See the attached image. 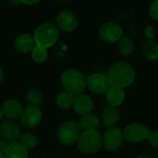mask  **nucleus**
<instances>
[{
	"label": "nucleus",
	"mask_w": 158,
	"mask_h": 158,
	"mask_svg": "<svg viewBox=\"0 0 158 158\" xmlns=\"http://www.w3.org/2000/svg\"><path fill=\"white\" fill-rule=\"evenodd\" d=\"M26 98L31 106L37 107L43 103L44 100L42 93L37 89H30L26 94Z\"/></svg>",
	"instance_id": "23"
},
{
	"label": "nucleus",
	"mask_w": 158,
	"mask_h": 158,
	"mask_svg": "<svg viewBox=\"0 0 158 158\" xmlns=\"http://www.w3.org/2000/svg\"><path fill=\"white\" fill-rule=\"evenodd\" d=\"M143 53L149 61H156L158 59V44L155 40H149L143 45Z\"/></svg>",
	"instance_id": "20"
},
{
	"label": "nucleus",
	"mask_w": 158,
	"mask_h": 158,
	"mask_svg": "<svg viewBox=\"0 0 158 158\" xmlns=\"http://www.w3.org/2000/svg\"><path fill=\"white\" fill-rule=\"evenodd\" d=\"M3 117H4V114H3V111H2V109L0 108V121L2 120Z\"/></svg>",
	"instance_id": "32"
},
{
	"label": "nucleus",
	"mask_w": 158,
	"mask_h": 158,
	"mask_svg": "<svg viewBox=\"0 0 158 158\" xmlns=\"http://www.w3.org/2000/svg\"><path fill=\"white\" fill-rule=\"evenodd\" d=\"M106 100L112 107H117L120 106L125 100V92L123 89L111 87L106 93Z\"/></svg>",
	"instance_id": "16"
},
{
	"label": "nucleus",
	"mask_w": 158,
	"mask_h": 158,
	"mask_svg": "<svg viewBox=\"0 0 158 158\" xmlns=\"http://www.w3.org/2000/svg\"><path fill=\"white\" fill-rule=\"evenodd\" d=\"M136 158H152L150 156H137Z\"/></svg>",
	"instance_id": "33"
},
{
	"label": "nucleus",
	"mask_w": 158,
	"mask_h": 158,
	"mask_svg": "<svg viewBox=\"0 0 158 158\" xmlns=\"http://www.w3.org/2000/svg\"><path fill=\"white\" fill-rule=\"evenodd\" d=\"M99 35L106 43L115 44L123 37V30L118 23L107 21L101 25L99 29Z\"/></svg>",
	"instance_id": "7"
},
{
	"label": "nucleus",
	"mask_w": 158,
	"mask_h": 158,
	"mask_svg": "<svg viewBox=\"0 0 158 158\" xmlns=\"http://www.w3.org/2000/svg\"><path fill=\"white\" fill-rule=\"evenodd\" d=\"M149 132L150 131L145 125L139 122H133L125 127L123 135L124 140L127 142L131 143H140L144 140H147Z\"/></svg>",
	"instance_id": "6"
},
{
	"label": "nucleus",
	"mask_w": 158,
	"mask_h": 158,
	"mask_svg": "<svg viewBox=\"0 0 158 158\" xmlns=\"http://www.w3.org/2000/svg\"><path fill=\"white\" fill-rule=\"evenodd\" d=\"M124 142L123 131L118 128L108 129L102 137V144L108 151H116L119 149Z\"/></svg>",
	"instance_id": "8"
},
{
	"label": "nucleus",
	"mask_w": 158,
	"mask_h": 158,
	"mask_svg": "<svg viewBox=\"0 0 158 158\" xmlns=\"http://www.w3.org/2000/svg\"><path fill=\"white\" fill-rule=\"evenodd\" d=\"M5 156L6 158H28V150L17 142L7 145Z\"/></svg>",
	"instance_id": "18"
},
{
	"label": "nucleus",
	"mask_w": 158,
	"mask_h": 158,
	"mask_svg": "<svg viewBox=\"0 0 158 158\" xmlns=\"http://www.w3.org/2000/svg\"><path fill=\"white\" fill-rule=\"evenodd\" d=\"M4 79H5V76H4V72L2 70V69L0 68V84L4 81Z\"/></svg>",
	"instance_id": "31"
},
{
	"label": "nucleus",
	"mask_w": 158,
	"mask_h": 158,
	"mask_svg": "<svg viewBox=\"0 0 158 158\" xmlns=\"http://www.w3.org/2000/svg\"><path fill=\"white\" fill-rule=\"evenodd\" d=\"M1 109L3 111L4 116L9 120H14L16 118H20L22 111H23L22 106L20 105V103L14 99L5 101L4 104L2 105Z\"/></svg>",
	"instance_id": "14"
},
{
	"label": "nucleus",
	"mask_w": 158,
	"mask_h": 158,
	"mask_svg": "<svg viewBox=\"0 0 158 158\" xmlns=\"http://www.w3.org/2000/svg\"><path fill=\"white\" fill-rule=\"evenodd\" d=\"M20 134V128L15 121L6 119L1 123L0 135L6 143H17Z\"/></svg>",
	"instance_id": "10"
},
{
	"label": "nucleus",
	"mask_w": 158,
	"mask_h": 158,
	"mask_svg": "<svg viewBox=\"0 0 158 158\" xmlns=\"http://www.w3.org/2000/svg\"><path fill=\"white\" fill-rule=\"evenodd\" d=\"M18 143H20L24 148L29 150V149L34 148L37 145V139L33 134L29 133V132H25V133L20 134Z\"/></svg>",
	"instance_id": "22"
},
{
	"label": "nucleus",
	"mask_w": 158,
	"mask_h": 158,
	"mask_svg": "<svg viewBox=\"0 0 158 158\" xmlns=\"http://www.w3.org/2000/svg\"><path fill=\"white\" fill-rule=\"evenodd\" d=\"M78 149L83 154H94L102 146V136L97 131H84L77 142Z\"/></svg>",
	"instance_id": "4"
},
{
	"label": "nucleus",
	"mask_w": 158,
	"mask_h": 158,
	"mask_svg": "<svg viewBox=\"0 0 158 158\" xmlns=\"http://www.w3.org/2000/svg\"><path fill=\"white\" fill-rule=\"evenodd\" d=\"M149 15L153 19L158 20V0L151 4L149 7Z\"/></svg>",
	"instance_id": "28"
},
{
	"label": "nucleus",
	"mask_w": 158,
	"mask_h": 158,
	"mask_svg": "<svg viewBox=\"0 0 158 158\" xmlns=\"http://www.w3.org/2000/svg\"><path fill=\"white\" fill-rule=\"evenodd\" d=\"M86 78L77 69H68L61 76V83L68 93L73 96L81 94L86 88Z\"/></svg>",
	"instance_id": "2"
},
{
	"label": "nucleus",
	"mask_w": 158,
	"mask_h": 158,
	"mask_svg": "<svg viewBox=\"0 0 158 158\" xmlns=\"http://www.w3.org/2000/svg\"><path fill=\"white\" fill-rule=\"evenodd\" d=\"M56 22L58 30H61L66 32L74 31L79 25V21L76 15L68 10L61 11L56 16Z\"/></svg>",
	"instance_id": "11"
},
{
	"label": "nucleus",
	"mask_w": 158,
	"mask_h": 158,
	"mask_svg": "<svg viewBox=\"0 0 158 158\" xmlns=\"http://www.w3.org/2000/svg\"><path fill=\"white\" fill-rule=\"evenodd\" d=\"M81 135V129L74 121L64 122L57 131L58 141L67 146L72 145L78 142Z\"/></svg>",
	"instance_id": "5"
},
{
	"label": "nucleus",
	"mask_w": 158,
	"mask_h": 158,
	"mask_svg": "<svg viewBox=\"0 0 158 158\" xmlns=\"http://www.w3.org/2000/svg\"><path fill=\"white\" fill-rule=\"evenodd\" d=\"M107 77L112 87L124 89L134 82L136 72L129 63L118 62L109 69Z\"/></svg>",
	"instance_id": "1"
},
{
	"label": "nucleus",
	"mask_w": 158,
	"mask_h": 158,
	"mask_svg": "<svg viewBox=\"0 0 158 158\" xmlns=\"http://www.w3.org/2000/svg\"><path fill=\"white\" fill-rule=\"evenodd\" d=\"M20 3L25 4V5H35V4H38L39 1H20Z\"/></svg>",
	"instance_id": "30"
},
{
	"label": "nucleus",
	"mask_w": 158,
	"mask_h": 158,
	"mask_svg": "<svg viewBox=\"0 0 158 158\" xmlns=\"http://www.w3.org/2000/svg\"><path fill=\"white\" fill-rule=\"evenodd\" d=\"M119 112L116 107H106L102 114V120L105 126L107 128H114L115 125L118 122L119 119Z\"/></svg>",
	"instance_id": "17"
},
{
	"label": "nucleus",
	"mask_w": 158,
	"mask_h": 158,
	"mask_svg": "<svg viewBox=\"0 0 158 158\" xmlns=\"http://www.w3.org/2000/svg\"><path fill=\"white\" fill-rule=\"evenodd\" d=\"M42 117L43 113L39 107L30 106L23 109L19 118L22 126H24L27 129H32L41 122Z\"/></svg>",
	"instance_id": "12"
},
{
	"label": "nucleus",
	"mask_w": 158,
	"mask_h": 158,
	"mask_svg": "<svg viewBox=\"0 0 158 158\" xmlns=\"http://www.w3.org/2000/svg\"><path fill=\"white\" fill-rule=\"evenodd\" d=\"M86 86L90 89V91L98 94H106L112 87L108 77L100 73L90 75L86 80Z\"/></svg>",
	"instance_id": "9"
},
{
	"label": "nucleus",
	"mask_w": 158,
	"mask_h": 158,
	"mask_svg": "<svg viewBox=\"0 0 158 158\" xmlns=\"http://www.w3.org/2000/svg\"><path fill=\"white\" fill-rule=\"evenodd\" d=\"M143 33H144V36L149 40H154L156 35V28L152 25H148L145 27L144 31H143Z\"/></svg>",
	"instance_id": "27"
},
{
	"label": "nucleus",
	"mask_w": 158,
	"mask_h": 158,
	"mask_svg": "<svg viewBox=\"0 0 158 158\" xmlns=\"http://www.w3.org/2000/svg\"><path fill=\"white\" fill-rule=\"evenodd\" d=\"M147 142L151 146L158 149V131L149 132V135L147 137Z\"/></svg>",
	"instance_id": "26"
},
{
	"label": "nucleus",
	"mask_w": 158,
	"mask_h": 158,
	"mask_svg": "<svg viewBox=\"0 0 158 158\" xmlns=\"http://www.w3.org/2000/svg\"><path fill=\"white\" fill-rule=\"evenodd\" d=\"M14 45L19 52L26 54L29 52H32V50L36 46V44L32 36H31L30 34L22 33L16 37L14 41Z\"/></svg>",
	"instance_id": "15"
},
{
	"label": "nucleus",
	"mask_w": 158,
	"mask_h": 158,
	"mask_svg": "<svg viewBox=\"0 0 158 158\" xmlns=\"http://www.w3.org/2000/svg\"><path fill=\"white\" fill-rule=\"evenodd\" d=\"M118 46L119 53L125 56H131L134 52V43L129 37H122L118 42Z\"/></svg>",
	"instance_id": "21"
},
{
	"label": "nucleus",
	"mask_w": 158,
	"mask_h": 158,
	"mask_svg": "<svg viewBox=\"0 0 158 158\" xmlns=\"http://www.w3.org/2000/svg\"><path fill=\"white\" fill-rule=\"evenodd\" d=\"M100 125V119L97 116L89 114L82 117L79 122V126L81 129L84 130L85 131H96Z\"/></svg>",
	"instance_id": "19"
},
{
	"label": "nucleus",
	"mask_w": 158,
	"mask_h": 158,
	"mask_svg": "<svg viewBox=\"0 0 158 158\" xmlns=\"http://www.w3.org/2000/svg\"><path fill=\"white\" fill-rule=\"evenodd\" d=\"M73 99H74V96L72 94H70L67 91H64V92L60 93L57 95V97H56V105L60 108H63V109L69 108V106H72Z\"/></svg>",
	"instance_id": "24"
},
{
	"label": "nucleus",
	"mask_w": 158,
	"mask_h": 158,
	"mask_svg": "<svg viewBox=\"0 0 158 158\" xmlns=\"http://www.w3.org/2000/svg\"><path fill=\"white\" fill-rule=\"evenodd\" d=\"M59 38V30L56 25L51 22H45L39 25L33 35L36 45L44 48L51 47L54 45Z\"/></svg>",
	"instance_id": "3"
},
{
	"label": "nucleus",
	"mask_w": 158,
	"mask_h": 158,
	"mask_svg": "<svg viewBox=\"0 0 158 158\" xmlns=\"http://www.w3.org/2000/svg\"><path fill=\"white\" fill-rule=\"evenodd\" d=\"M0 158H6V156H1V155H0Z\"/></svg>",
	"instance_id": "34"
},
{
	"label": "nucleus",
	"mask_w": 158,
	"mask_h": 158,
	"mask_svg": "<svg viewBox=\"0 0 158 158\" xmlns=\"http://www.w3.org/2000/svg\"><path fill=\"white\" fill-rule=\"evenodd\" d=\"M6 148H7V143L3 139L0 140V155L1 156H5Z\"/></svg>",
	"instance_id": "29"
},
{
	"label": "nucleus",
	"mask_w": 158,
	"mask_h": 158,
	"mask_svg": "<svg viewBox=\"0 0 158 158\" xmlns=\"http://www.w3.org/2000/svg\"><path fill=\"white\" fill-rule=\"evenodd\" d=\"M31 57L36 63H43L47 58V50L44 47L36 45L31 52Z\"/></svg>",
	"instance_id": "25"
},
{
	"label": "nucleus",
	"mask_w": 158,
	"mask_h": 158,
	"mask_svg": "<svg viewBox=\"0 0 158 158\" xmlns=\"http://www.w3.org/2000/svg\"><path fill=\"white\" fill-rule=\"evenodd\" d=\"M72 106L74 111L82 117L91 114L94 109L93 100L86 94H79L76 95L73 99Z\"/></svg>",
	"instance_id": "13"
}]
</instances>
